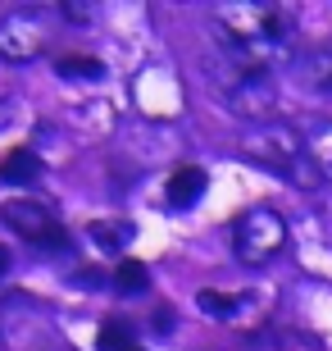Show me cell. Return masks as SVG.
<instances>
[{"mask_svg": "<svg viewBox=\"0 0 332 351\" xmlns=\"http://www.w3.org/2000/svg\"><path fill=\"white\" fill-rule=\"evenodd\" d=\"M214 32L237 73L268 78V69H278L292 55L296 14L287 5H268V0H237V5L214 10Z\"/></svg>", "mask_w": 332, "mask_h": 351, "instance_id": "6da1fadb", "label": "cell"}, {"mask_svg": "<svg viewBox=\"0 0 332 351\" xmlns=\"http://www.w3.org/2000/svg\"><path fill=\"white\" fill-rule=\"evenodd\" d=\"M242 156L264 165L273 173H296L301 187H314L319 173L309 165V146H305V132H296L292 123H282V119H259L251 128L242 132Z\"/></svg>", "mask_w": 332, "mask_h": 351, "instance_id": "7a4b0ae2", "label": "cell"}, {"mask_svg": "<svg viewBox=\"0 0 332 351\" xmlns=\"http://www.w3.org/2000/svg\"><path fill=\"white\" fill-rule=\"evenodd\" d=\"M232 251L242 265H268L287 251V219L273 206H251L232 219Z\"/></svg>", "mask_w": 332, "mask_h": 351, "instance_id": "3957f363", "label": "cell"}, {"mask_svg": "<svg viewBox=\"0 0 332 351\" xmlns=\"http://www.w3.org/2000/svg\"><path fill=\"white\" fill-rule=\"evenodd\" d=\"M0 215H5V223H10L23 242H32V247H51L55 251V247L68 242L64 219H60L55 206L41 201V196H5V201H0Z\"/></svg>", "mask_w": 332, "mask_h": 351, "instance_id": "277c9868", "label": "cell"}, {"mask_svg": "<svg viewBox=\"0 0 332 351\" xmlns=\"http://www.w3.org/2000/svg\"><path fill=\"white\" fill-rule=\"evenodd\" d=\"M55 37V14L51 10H10L0 19V55L23 64V60H37Z\"/></svg>", "mask_w": 332, "mask_h": 351, "instance_id": "5b68a950", "label": "cell"}, {"mask_svg": "<svg viewBox=\"0 0 332 351\" xmlns=\"http://www.w3.org/2000/svg\"><path fill=\"white\" fill-rule=\"evenodd\" d=\"M305 146H309L314 173H319L323 182H332V119H323V123H314V128L305 132Z\"/></svg>", "mask_w": 332, "mask_h": 351, "instance_id": "8992f818", "label": "cell"}, {"mask_svg": "<svg viewBox=\"0 0 332 351\" xmlns=\"http://www.w3.org/2000/svg\"><path fill=\"white\" fill-rule=\"evenodd\" d=\"M201 192H205V169H196V165H187V169H178L168 178V206H178V210L196 206Z\"/></svg>", "mask_w": 332, "mask_h": 351, "instance_id": "52a82bcc", "label": "cell"}, {"mask_svg": "<svg viewBox=\"0 0 332 351\" xmlns=\"http://www.w3.org/2000/svg\"><path fill=\"white\" fill-rule=\"evenodd\" d=\"M37 178V156L32 146H14L10 156L0 160V182H32Z\"/></svg>", "mask_w": 332, "mask_h": 351, "instance_id": "ba28073f", "label": "cell"}, {"mask_svg": "<svg viewBox=\"0 0 332 351\" xmlns=\"http://www.w3.org/2000/svg\"><path fill=\"white\" fill-rule=\"evenodd\" d=\"M301 78L309 82L314 91H323V96H332V51H314L301 64Z\"/></svg>", "mask_w": 332, "mask_h": 351, "instance_id": "9c48e42d", "label": "cell"}, {"mask_svg": "<svg viewBox=\"0 0 332 351\" xmlns=\"http://www.w3.org/2000/svg\"><path fill=\"white\" fill-rule=\"evenodd\" d=\"M101 351H146V347L128 333V324H105L101 328Z\"/></svg>", "mask_w": 332, "mask_h": 351, "instance_id": "30bf717a", "label": "cell"}, {"mask_svg": "<svg viewBox=\"0 0 332 351\" xmlns=\"http://www.w3.org/2000/svg\"><path fill=\"white\" fill-rule=\"evenodd\" d=\"M60 73H64V78H101L105 64L91 60V55H64V60H60Z\"/></svg>", "mask_w": 332, "mask_h": 351, "instance_id": "8fae6325", "label": "cell"}, {"mask_svg": "<svg viewBox=\"0 0 332 351\" xmlns=\"http://www.w3.org/2000/svg\"><path fill=\"white\" fill-rule=\"evenodd\" d=\"M118 287H146V269L137 261H123L118 265Z\"/></svg>", "mask_w": 332, "mask_h": 351, "instance_id": "7c38bea8", "label": "cell"}, {"mask_svg": "<svg viewBox=\"0 0 332 351\" xmlns=\"http://www.w3.org/2000/svg\"><path fill=\"white\" fill-rule=\"evenodd\" d=\"M201 311H205V315H228V311H232V301H228V297H218L214 287H205V292H201Z\"/></svg>", "mask_w": 332, "mask_h": 351, "instance_id": "4fadbf2b", "label": "cell"}, {"mask_svg": "<svg viewBox=\"0 0 332 351\" xmlns=\"http://www.w3.org/2000/svg\"><path fill=\"white\" fill-rule=\"evenodd\" d=\"M5 274H10V251L0 247V278H5Z\"/></svg>", "mask_w": 332, "mask_h": 351, "instance_id": "5bb4252c", "label": "cell"}]
</instances>
